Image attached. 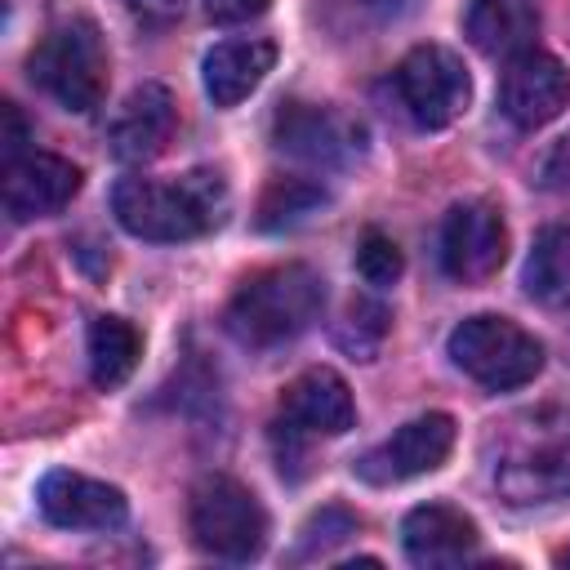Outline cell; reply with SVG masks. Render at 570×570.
I'll use <instances>...</instances> for the list:
<instances>
[{
  "label": "cell",
  "mask_w": 570,
  "mask_h": 570,
  "mask_svg": "<svg viewBox=\"0 0 570 570\" xmlns=\"http://www.w3.org/2000/svg\"><path fill=\"white\" fill-rule=\"evenodd\" d=\"M490 476L494 490L517 503H552L570 499V410L566 405H534L508 414L490 441Z\"/></svg>",
  "instance_id": "cell-1"
},
{
  "label": "cell",
  "mask_w": 570,
  "mask_h": 570,
  "mask_svg": "<svg viewBox=\"0 0 570 570\" xmlns=\"http://www.w3.org/2000/svg\"><path fill=\"white\" fill-rule=\"evenodd\" d=\"M227 183L218 169H191L183 178H120L111 187L116 223L142 240H196L223 227Z\"/></svg>",
  "instance_id": "cell-2"
},
{
  "label": "cell",
  "mask_w": 570,
  "mask_h": 570,
  "mask_svg": "<svg viewBox=\"0 0 570 570\" xmlns=\"http://www.w3.org/2000/svg\"><path fill=\"white\" fill-rule=\"evenodd\" d=\"M325 307V281L307 263H281L249 276L227 303V334L245 347H276L303 334Z\"/></svg>",
  "instance_id": "cell-3"
},
{
  "label": "cell",
  "mask_w": 570,
  "mask_h": 570,
  "mask_svg": "<svg viewBox=\"0 0 570 570\" xmlns=\"http://www.w3.org/2000/svg\"><path fill=\"white\" fill-rule=\"evenodd\" d=\"M27 76L67 111H94L107 98V45L98 27L89 18L49 27L27 58Z\"/></svg>",
  "instance_id": "cell-4"
},
{
  "label": "cell",
  "mask_w": 570,
  "mask_h": 570,
  "mask_svg": "<svg viewBox=\"0 0 570 570\" xmlns=\"http://www.w3.org/2000/svg\"><path fill=\"white\" fill-rule=\"evenodd\" d=\"M187 521H191V539L200 552L218 557V561H254L267 543V512L254 499L249 485H240L236 476H200L187 503Z\"/></svg>",
  "instance_id": "cell-5"
},
{
  "label": "cell",
  "mask_w": 570,
  "mask_h": 570,
  "mask_svg": "<svg viewBox=\"0 0 570 570\" xmlns=\"http://www.w3.org/2000/svg\"><path fill=\"white\" fill-rule=\"evenodd\" d=\"M450 361L472 379L481 383L485 392H508V387H521L539 374L543 365V347L534 334H525L517 321L508 316H468L450 330Z\"/></svg>",
  "instance_id": "cell-6"
},
{
  "label": "cell",
  "mask_w": 570,
  "mask_h": 570,
  "mask_svg": "<svg viewBox=\"0 0 570 570\" xmlns=\"http://www.w3.org/2000/svg\"><path fill=\"white\" fill-rule=\"evenodd\" d=\"M392 85H396V98L405 107V116L419 125V129H445L463 116L468 98H472V80L463 71V62L441 49V45H419L410 49L396 71H392Z\"/></svg>",
  "instance_id": "cell-7"
},
{
  "label": "cell",
  "mask_w": 570,
  "mask_h": 570,
  "mask_svg": "<svg viewBox=\"0 0 570 570\" xmlns=\"http://www.w3.org/2000/svg\"><path fill=\"white\" fill-rule=\"evenodd\" d=\"M508 258V227L490 200H463L441 223V267L459 285L490 281Z\"/></svg>",
  "instance_id": "cell-8"
},
{
  "label": "cell",
  "mask_w": 570,
  "mask_h": 570,
  "mask_svg": "<svg viewBox=\"0 0 570 570\" xmlns=\"http://www.w3.org/2000/svg\"><path fill=\"white\" fill-rule=\"evenodd\" d=\"M450 450H454V419L432 410V414H419L405 428H396L383 445L365 450L356 459V476L370 481V485L410 481V476H423V472L441 468Z\"/></svg>",
  "instance_id": "cell-9"
},
{
  "label": "cell",
  "mask_w": 570,
  "mask_h": 570,
  "mask_svg": "<svg viewBox=\"0 0 570 570\" xmlns=\"http://www.w3.org/2000/svg\"><path fill=\"white\" fill-rule=\"evenodd\" d=\"M499 107L517 129H539L570 107V71L543 49L508 58L499 80Z\"/></svg>",
  "instance_id": "cell-10"
},
{
  "label": "cell",
  "mask_w": 570,
  "mask_h": 570,
  "mask_svg": "<svg viewBox=\"0 0 570 570\" xmlns=\"http://www.w3.org/2000/svg\"><path fill=\"white\" fill-rule=\"evenodd\" d=\"M352 423H356V405L347 383L334 370L316 365V370H303L294 383H285L272 432H289L307 441V436H343Z\"/></svg>",
  "instance_id": "cell-11"
},
{
  "label": "cell",
  "mask_w": 570,
  "mask_h": 570,
  "mask_svg": "<svg viewBox=\"0 0 570 570\" xmlns=\"http://www.w3.org/2000/svg\"><path fill=\"white\" fill-rule=\"evenodd\" d=\"M276 147L307 160V165H343L361 151V125L338 116L334 107H312V102H285L276 111Z\"/></svg>",
  "instance_id": "cell-12"
},
{
  "label": "cell",
  "mask_w": 570,
  "mask_h": 570,
  "mask_svg": "<svg viewBox=\"0 0 570 570\" xmlns=\"http://www.w3.org/2000/svg\"><path fill=\"white\" fill-rule=\"evenodd\" d=\"M80 191V169L53 151H27L4 165V214L13 223L49 218Z\"/></svg>",
  "instance_id": "cell-13"
},
{
  "label": "cell",
  "mask_w": 570,
  "mask_h": 570,
  "mask_svg": "<svg viewBox=\"0 0 570 570\" xmlns=\"http://www.w3.org/2000/svg\"><path fill=\"white\" fill-rule=\"evenodd\" d=\"M36 503H40L45 521L58 530H116L129 512V503L116 485L67 472V468H58L40 481Z\"/></svg>",
  "instance_id": "cell-14"
},
{
  "label": "cell",
  "mask_w": 570,
  "mask_h": 570,
  "mask_svg": "<svg viewBox=\"0 0 570 570\" xmlns=\"http://www.w3.org/2000/svg\"><path fill=\"white\" fill-rule=\"evenodd\" d=\"M178 129V107H174V94L165 85H138L120 111L111 116V129H107V142L116 151V160L125 165H142V160H156L165 151V142L174 138Z\"/></svg>",
  "instance_id": "cell-15"
},
{
  "label": "cell",
  "mask_w": 570,
  "mask_h": 570,
  "mask_svg": "<svg viewBox=\"0 0 570 570\" xmlns=\"http://www.w3.org/2000/svg\"><path fill=\"white\" fill-rule=\"evenodd\" d=\"M401 543L414 566H459L476 552V525L450 503H423L401 521Z\"/></svg>",
  "instance_id": "cell-16"
},
{
  "label": "cell",
  "mask_w": 570,
  "mask_h": 570,
  "mask_svg": "<svg viewBox=\"0 0 570 570\" xmlns=\"http://www.w3.org/2000/svg\"><path fill=\"white\" fill-rule=\"evenodd\" d=\"M272 62H276L272 40H223L205 53V94L214 98V107H236L263 85Z\"/></svg>",
  "instance_id": "cell-17"
},
{
  "label": "cell",
  "mask_w": 570,
  "mask_h": 570,
  "mask_svg": "<svg viewBox=\"0 0 570 570\" xmlns=\"http://www.w3.org/2000/svg\"><path fill=\"white\" fill-rule=\"evenodd\" d=\"M468 40L490 58H517L534 49L539 13L530 0H472L463 13Z\"/></svg>",
  "instance_id": "cell-18"
},
{
  "label": "cell",
  "mask_w": 570,
  "mask_h": 570,
  "mask_svg": "<svg viewBox=\"0 0 570 570\" xmlns=\"http://www.w3.org/2000/svg\"><path fill=\"white\" fill-rule=\"evenodd\" d=\"M525 294L543 307H570V223L543 227L525 258Z\"/></svg>",
  "instance_id": "cell-19"
},
{
  "label": "cell",
  "mask_w": 570,
  "mask_h": 570,
  "mask_svg": "<svg viewBox=\"0 0 570 570\" xmlns=\"http://www.w3.org/2000/svg\"><path fill=\"white\" fill-rule=\"evenodd\" d=\"M138 352H142V338H138V330H134L129 321H120V316H98V321L89 325V374H94L98 387H107V392L120 387V383L134 374Z\"/></svg>",
  "instance_id": "cell-20"
},
{
  "label": "cell",
  "mask_w": 570,
  "mask_h": 570,
  "mask_svg": "<svg viewBox=\"0 0 570 570\" xmlns=\"http://www.w3.org/2000/svg\"><path fill=\"white\" fill-rule=\"evenodd\" d=\"M325 205V187L312 183V178H272L263 200H258V227L263 232H285V227H298L303 218H312L316 209Z\"/></svg>",
  "instance_id": "cell-21"
},
{
  "label": "cell",
  "mask_w": 570,
  "mask_h": 570,
  "mask_svg": "<svg viewBox=\"0 0 570 570\" xmlns=\"http://www.w3.org/2000/svg\"><path fill=\"white\" fill-rule=\"evenodd\" d=\"M383 334H387V307L374 303V298H352V307H347V316H343V325H338V343H343L352 356L370 361V356L379 352Z\"/></svg>",
  "instance_id": "cell-22"
},
{
  "label": "cell",
  "mask_w": 570,
  "mask_h": 570,
  "mask_svg": "<svg viewBox=\"0 0 570 570\" xmlns=\"http://www.w3.org/2000/svg\"><path fill=\"white\" fill-rule=\"evenodd\" d=\"M361 530V521L347 512V508H321L307 525H303V534H298V552H294V561H312V557H330L334 552V543H343V539H352Z\"/></svg>",
  "instance_id": "cell-23"
},
{
  "label": "cell",
  "mask_w": 570,
  "mask_h": 570,
  "mask_svg": "<svg viewBox=\"0 0 570 570\" xmlns=\"http://www.w3.org/2000/svg\"><path fill=\"white\" fill-rule=\"evenodd\" d=\"M401 249H396V240L392 236H383L379 227H370L365 236H361V245H356V272L370 281V285H392L396 276H401Z\"/></svg>",
  "instance_id": "cell-24"
},
{
  "label": "cell",
  "mask_w": 570,
  "mask_h": 570,
  "mask_svg": "<svg viewBox=\"0 0 570 570\" xmlns=\"http://www.w3.org/2000/svg\"><path fill=\"white\" fill-rule=\"evenodd\" d=\"M330 4H334V13H343L347 22L365 27V22H387L392 13H401L405 0H330Z\"/></svg>",
  "instance_id": "cell-25"
},
{
  "label": "cell",
  "mask_w": 570,
  "mask_h": 570,
  "mask_svg": "<svg viewBox=\"0 0 570 570\" xmlns=\"http://www.w3.org/2000/svg\"><path fill=\"white\" fill-rule=\"evenodd\" d=\"M539 183L552 187V191H570V138H561V142L543 156V165H539Z\"/></svg>",
  "instance_id": "cell-26"
},
{
  "label": "cell",
  "mask_w": 570,
  "mask_h": 570,
  "mask_svg": "<svg viewBox=\"0 0 570 570\" xmlns=\"http://www.w3.org/2000/svg\"><path fill=\"white\" fill-rule=\"evenodd\" d=\"M138 22L147 27H169L178 13H183V0H120Z\"/></svg>",
  "instance_id": "cell-27"
},
{
  "label": "cell",
  "mask_w": 570,
  "mask_h": 570,
  "mask_svg": "<svg viewBox=\"0 0 570 570\" xmlns=\"http://www.w3.org/2000/svg\"><path fill=\"white\" fill-rule=\"evenodd\" d=\"M267 9V0H205V13L214 22H249Z\"/></svg>",
  "instance_id": "cell-28"
},
{
  "label": "cell",
  "mask_w": 570,
  "mask_h": 570,
  "mask_svg": "<svg viewBox=\"0 0 570 570\" xmlns=\"http://www.w3.org/2000/svg\"><path fill=\"white\" fill-rule=\"evenodd\" d=\"M0 120H4L0 142H4V165H9V160H18V156H27V151H22V142H27V125H22V116H18L13 102H0Z\"/></svg>",
  "instance_id": "cell-29"
},
{
  "label": "cell",
  "mask_w": 570,
  "mask_h": 570,
  "mask_svg": "<svg viewBox=\"0 0 570 570\" xmlns=\"http://www.w3.org/2000/svg\"><path fill=\"white\" fill-rule=\"evenodd\" d=\"M557 566H570V548H561V552H557Z\"/></svg>",
  "instance_id": "cell-30"
}]
</instances>
